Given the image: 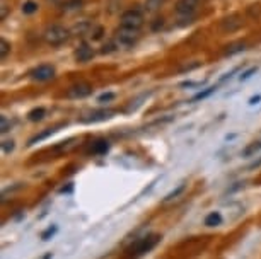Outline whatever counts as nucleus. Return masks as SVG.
<instances>
[{"instance_id": "nucleus-1", "label": "nucleus", "mask_w": 261, "mask_h": 259, "mask_svg": "<svg viewBox=\"0 0 261 259\" xmlns=\"http://www.w3.org/2000/svg\"><path fill=\"white\" fill-rule=\"evenodd\" d=\"M159 241H161V236H157V234H149V236H145V237L137 239L135 242H132L130 246L126 247V256L128 257L144 256V254L150 252L152 249L159 244Z\"/></svg>"}, {"instance_id": "nucleus-2", "label": "nucleus", "mask_w": 261, "mask_h": 259, "mask_svg": "<svg viewBox=\"0 0 261 259\" xmlns=\"http://www.w3.org/2000/svg\"><path fill=\"white\" fill-rule=\"evenodd\" d=\"M43 38H45V41L50 46H60V45H63V43L68 41V38H70V31H68L67 27H63L62 24H51V26H48L45 29Z\"/></svg>"}, {"instance_id": "nucleus-3", "label": "nucleus", "mask_w": 261, "mask_h": 259, "mask_svg": "<svg viewBox=\"0 0 261 259\" xmlns=\"http://www.w3.org/2000/svg\"><path fill=\"white\" fill-rule=\"evenodd\" d=\"M140 38V33L135 31V29H128V27H123L120 26L116 29L115 33V43L118 46H125V48H130L134 46Z\"/></svg>"}, {"instance_id": "nucleus-4", "label": "nucleus", "mask_w": 261, "mask_h": 259, "mask_svg": "<svg viewBox=\"0 0 261 259\" xmlns=\"http://www.w3.org/2000/svg\"><path fill=\"white\" fill-rule=\"evenodd\" d=\"M121 26L128 27V29H135V31H140V27L144 26V14H142L139 9H130V11H125L121 16Z\"/></svg>"}, {"instance_id": "nucleus-5", "label": "nucleus", "mask_w": 261, "mask_h": 259, "mask_svg": "<svg viewBox=\"0 0 261 259\" xmlns=\"http://www.w3.org/2000/svg\"><path fill=\"white\" fill-rule=\"evenodd\" d=\"M29 75H31L33 80L48 82V80H51L53 77H55V68H53L51 65H39L36 68H33V70L29 72Z\"/></svg>"}, {"instance_id": "nucleus-6", "label": "nucleus", "mask_w": 261, "mask_h": 259, "mask_svg": "<svg viewBox=\"0 0 261 259\" xmlns=\"http://www.w3.org/2000/svg\"><path fill=\"white\" fill-rule=\"evenodd\" d=\"M116 114L115 109H96L89 113L87 116L81 118L82 123H97V121H106V120H111L113 116Z\"/></svg>"}, {"instance_id": "nucleus-7", "label": "nucleus", "mask_w": 261, "mask_h": 259, "mask_svg": "<svg viewBox=\"0 0 261 259\" xmlns=\"http://www.w3.org/2000/svg\"><path fill=\"white\" fill-rule=\"evenodd\" d=\"M92 85L91 84H86V82H81V84H75L72 85L70 89L67 91V97L70 99H82V97H87L92 94Z\"/></svg>"}, {"instance_id": "nucleus-8", "label": "nucleus", "mask_w": 261, "mask_h": 259, "mask_svg": "<svg viewBox=\"0 0 261 259\" xmlns=\"http://www.w3.org/2000/svg\"><path fill=\"white\" fill-rule=\"evenodd\" d=\"M201 0H178L176 2V12L181 16H191L200 7Z\"/></svg>"}, {"instance_id": "nucleus-9", "label": "nucleus", "mask_w": 261, "mask_h": 259, "mask_svg": "<svg viewBox=\"0 0 261 259\" xmlns=\"http://www.w3.org/2000/svg\"><path fill=\"white\" fill-rule=\"evenodd\" d=\"M92 58H94V50H92V46L87 45V43H81L75 50V60L81 63H87V62H91Z\"/></svg>"}, {"instance_id": "nucleus-10", "label": "nucleus", "mask_w": 261, "mask_h": 259, "mask_svg": "<svg viewBox=\"0 0 261 259\" xmlns=\"http://www.w3.org/2000/svg\"><path fill=\"white\" fill-rule=\"evenodd\" d=\"M108 150H110V141L108 140H96V141H92L91 143V149H89V152L92 155H102V154H106Z\"/></svg>"}, {"instance_id": "nucleus-11", "label": "nucleus", "mask_w": 261, "mask_h": 259, "mask_svg": "<svg viewBox=\"0 0 261 259\" xmlns=\"http://www.w3.org/2000/svg\"><path fill=\"white\" fill-rule=\"evenodd\" d=\"M222 222H224V218H222V215H220V212H212L205 217L206 227H219V225H222Z\"/></svg>"}, {"instance_id": "nucleus-12", "label": "nucleus", "mask_w": 261, "mask_h": 259, "mask_svg": "<svg viewBox=\"0 0 261 259\" xmlns=\"http://www.w3.org/2000/svg\"><path fill=\"white\" fill-rule=\"evenodd\" d=\"M57 130H58V126H53V128H48V130H45V131H43V133H39V135H34L33 138L28 141V145H34V143H36V141H41V140L48 138V136L55 133Z\"/></svg>"}, {"instance_id": "nucleus-13", "label": "nucleus", "mask_w": 261, "mask_h": 259, "mask_svg": "<svg viewBox=\"0 0 261 259\" xmlns=\"http://www.w3.org/2000/svg\"><path fill=\"white\" fill-rule=\"evenodd\" d=\"M261 150V141H253L243 150V157H253Z\"/></svg>"}, {"instance_id": "nucleus-14", "label": "nucleus", "mask_w": 261, "mask_h": 259, "mask_svg": "<svg viewBox=\"0 0 261 259\" xmlns=\"http://www.w3.org/2000/svg\"><path fill=\"white\" fill-rule=\"evenodd\" d=\"M45 114H46L45 107H34L33 111H29L28 113V120L29 121H41L43 118H45Z\"/></svg>"}, {"instance_id": "nucleus-15", "label": "nucleus", "mask_w": 261, "mask_h": 259, "mask_svg": "<svg viewBox=\"0 0 261 259\" xmlns=\"http://www.w3.org/2000/svg\"><path fill=\"white\" fill-rule=\"evenodd\" d=\"M167 0H145V11L147 12H155L164 6Z\"/></svg>"}, {"instance_id": "nucleus-16", "label": "nucleus", "mask_w": 261, "mask_h": 259, "mask_svg": "<svg viewBox=\"0 0 261 259\" xmlns=\"http://www.w3.org/2000/svg\"><path fill=\"white\" fill-rule=\"evenodd\" d=\"M244 50H246V45H244V43H234V45L227 46V50H225V55L230 56V55H236V53L244 51Z\"/></svg>"}, {"instance_id": "nucleus-17", "label": "nucleus", "mask_w": 261, "mask_h": 259, "mask_svg": "<svg viewBox=\"0 0 261 259\" xmlns=\"http://www.w3.org/2000/svg\"><path fill=\"white\" fill-rule=\"evenodd\" d=\"M186 189V184L185 183H181L178 188L176 189H172V191L169 193V194H166V198H164V202H171V199H174V198H178L181 193H183Z\"/></svg>"}, {"instance_id": "nucleus-18", "label": "nucleus", "mask_w": 261, "mask_h": 259, "mask_svg": "<svg viewBox=\"0 0 261 259\" xmlns=\"http://www.w3.org/2000/svg\"><path fill=\"white\" fill-rule=\"evenodd\" d=\"M217 89L215 87H208V89H205V91H201V92H198L196 96H193V99H191V102H196V101H203V99H206L208 96H212L214 94Z\"/></svg>"}, {"instance_id": "nucleus-19", "label": "nucleus", "mask_w": 261, "mask_h": 259, "mask_svg": "<svg viewBox=\"0 0 261 259\" xmlns=\"http://www.w3.org/2000/svg\"><path fill=\"white\" fill-rule=\"evenodd\" d=\"M38 11V4L33 2V0H28V2H24L22 6V12L24 14H34Z\"/></svg>"}, {"instance_id": "nucleus-20", "label": "nucleus", "mask_w": 261, "mask_h": 259, "mask_svg": "<svg viewBox=\"0 0 261 259\" xmlns=\"http://www.w3.org/2000/svg\"><path fill=\"white\" fill-rule=\"evenodd\" d=\"M9 51H11V43L7 40H0V58H6L9 55Z\"/></svg>"}, {"instance_id": "nucleus-21", "label": "nucleus", "mask_w": 261, "mask_h": 259, "mask_svg": "<svg viewBox=\"0 0 261 259\" xmlns=\"http://www.w3.org/2000/svg\"><path fill=\"white\" fill-rule=\"evenodd\" d=\"M11 128H12V121H9L7 116H2V118H0V131L7 133V131H11Z\"/></svg>"}, {"instance_id": "nucleus-22", "label": "nucleus", "mask_w": 261, "mask_h": 259, "mask_svg": "<svg viewBox=\"0 0 261 259\" xmlns=\"http://www.w3.org/2000/svg\"><path fill=\"white\" fill-rule=\"evenodd\" d=\"M57 231H58V227L57 225H51V227H48L45 232L41 234V239L43 241H50V237H53L57 234Z\"/></svg>"}, {"instance_id": "nucleus-23", "label": "nucleus", "mask_w": 261, "mask_h": 259, "mask_svg": "<svg viewBox=\"0 0 261 259\" xmlns=\"http://www.w3.org/2000/svg\"><path fill=\"white\" fill-rule=\"evenodd\" d=\"M2 150H4V154H11L14 150V141L12 140H4L2 141Z\"/></svg>"}, {"instance_id": "nucleus-24", "label": "nucleus", "mask_w": 261, "mask_h": 259, "mask_svg": "<svg viewBox=\"0 0 261 259\" xmlns=\"http://www.w3.org/2000/svg\"><path fill=\"white\" fill-rule=\"evenodd\" d=\"M256 70H258V68H256V67H251L249 70H246V72L243 73V75L239 77V80H241V82H243V80H248L249 77L253 75V73H256Z\"/></svg>"}, {"instance_id": "nucleus-25", "label": "nucleus", "mask_w": 261, "mask_h": 259, "mask_svg": "<svg viewBox=\"0 0 261 259\" xmlns=\"http://www.w3.org/2000/svg\"><path fill=\"white\" fill-rule=\"evenodd\" d=\"M9 9H11V7H7V4L2 2V7H0V19H2V21H6V17L9 14Z\"/></svg>"}, {"instance_id": "nucleus-26", "label": "nucleus", "mask_w": 261, "mask_h": 259, "mask_svg": "<svg viewBox=\"0 0 261 259\" xmlns=\"http://www.w3.org/2000/svg\"><path fill=\"white\" fill-rule=\"evenodd\" d=\"M115 99V94L113 92H108V94H101L99 96V102H110Z\"/></svg>"}, {"instance_id": "nucleus-27", "label": "nucleus", "mask_w": 261, "mask_h": 259, "mask_svg": "<svg viewBox=\"0 0 261 259\" xmlns=\"http://www.w3.org/2000/svg\"><path fill=\"white\" fill-rule=\"evenodd\" d=\"M113 50H115V43H108V45L102 46V53H111Z\"/></svg>"}, {"instance_id": "nucleus-28", "label": "nucleus", "mask_w": 261, "mask_h": 259, "mask_svg": "<svg viewBox=\"0 0 261 259\" xmlns=\"http://www.w3.org/2000/svg\"><path fill=\"white\" fill-rule=\"evenodd\" d=\"M258 101H261V96H256V97H253V99L249 101V104H256Z\"/></svg>"}, {"instance_id": "nucleus-29", "label": "nucleus", "mask_w": 261, "mask_h": 259, "mask_svg": "<svg viewBox=\"0 0 261 259\" xmlns=\"http://www.w3.org/2000/svg\"><path fill=\"white\" fill-rule=\"evenodd\" d=\"M41 259H51V252H48V254H45V256H43Z\"/></svg>"}]
</instances>
